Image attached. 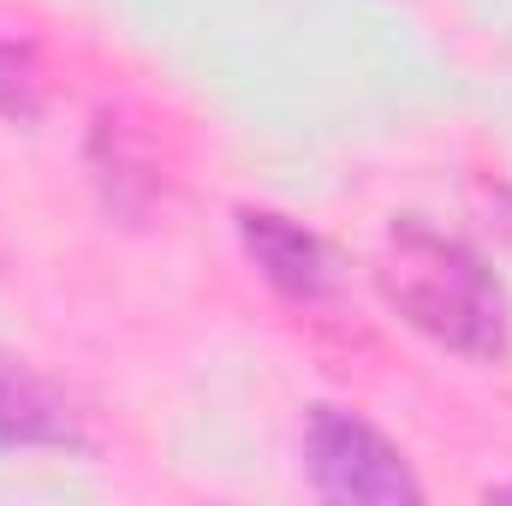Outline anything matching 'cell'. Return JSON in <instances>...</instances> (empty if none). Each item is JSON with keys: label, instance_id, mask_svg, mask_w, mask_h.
<instances>
[{"label": "cell", "instance_id": "1", "mask_svg": "<svg viewBox=\"0 0 512 506\" xmlns=\"http://www.w3.org/2000/svg\"><path fill=\"white\" fill-rule=\"evenodd\" d=\"M382 292L411 328H423L429 340H441L465 358H501L507 352L501 280L489 274V262L471 245H459L423 221H399L387 233Z\"/></svg>", "mask_w": 512, "mask_h": 506}, {"label": "cell", "instance_id": "2", "mask_svg": "<svg viewBox=\"0 0 512 506\" xmlns=\"http://www.w3.org/2000/svg\"><path fill=\"white\" fill-rule=\"evenodd\" d=\"M304 447H310V477H316V489H322L328 501L387 506V501H417V495H423L417 477L405 471V459L387 447L364 417H352V411L322 405V411L310 417Z\"/></svg>", "mask_w": 512, "mask_h": 506}, {"label": "cell", "instance_id": "3", "mask_svg": "<svg viewBox=\"0 0 512 506\" xmlns=\"http://www.w3.org/2000/svg\"><path fill=\"white\" fill-rule=\"evenodd\" d=\"M239 239H245V251H251L256 274H262L274 292H286V298H328L334 280H340L328 245H322L316 233L292 227L286 215H256V209H245V215H239Z\"/></svg>", "mask_w": 512, "mask_h": 506}, {"label": "cell", "instance_id": "4", "mask_svg": "<svg viewBox=\"0 0 512 506\" xmlns=\"http://www.w3.org/2000/svg\"><path fill=\"white\" fill-rule=\"evenodd\" d=\"M72 441H78V423L66 399L0 352V447H72Z\"/></svg>", "mask_w": 512, "mask_h": 506}, {"label": "cell", "instance_id": "5", "mask_svg": "<svg viewBox=\"0 0 512 506\" xmlns=\"http://www.w3.org/2000/svg\"><path fill=\"white\" fill-rule=\"evenodd\" d=\"M42 108V84H36V54L24 42H0V114L6 120H30Z\"/></svg>", "mask_w": 512, "mask_h": 506}, {"label": "cell", "instance_id": "6", "mask_svg": "<svg viewBox=\"0 0 512 506\" xmlns=\"http://www.w3.org/2000/svg\"><path fill=\"white\" fill-rule=\"evenodd\" d=\"M507 495H512V489H507Z\"/></svg>", "mask_w": 512, "mask_h": 506}]
</instances>
